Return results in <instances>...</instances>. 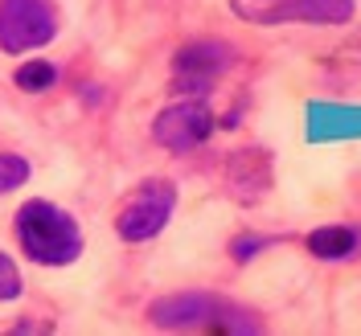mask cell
Masks as SVG:
<instances>
[{"instance_id":"cell-2","label":"cell","mask_w":361,"mask_h":336,"mask_svg":"<svg viewBox=\"0 0 361 336\" xmlns=\"http://www.w3.org/2000/svg\"><path fill=\"white\" fill-rule=\"evenodd\" d=\"M148 320L157 328H202V324H214V328H226V332H259V320H250V312L243 308H230L226 299H214V295H169V299H157L148 308Z\"/></svg>"},{"instance_id":"cell-12","label":"cell","mask_w":361,"mask_h":336,"mask_svg":"<svg viewBox=\"0 0 361 336\" xmlns=\"http://www.w3.org/2000/svg\"><path fill=\"white\" fill-rule=\"evenodd\" d=\"M271 238H234V247H230V254L238 259V263H247V259H255L259 254V247H267Z\"/></svg>"},{"instance_id":"cell-10","label":"cell","mask_w":361,"mask_h":336,"mask_svg":"<svg viewBox=\"0 0 361 336\" xmlns=\"http://www.w3.org/2000/svg\"><path fill=\"white\" fill-rule=\"evenodd\" d=\"M29 180V160L25 156H13V152H0V193L17 189Z\"/></svg>"},{"instance_id":"cell-3","label":"cell","mask_w":361,"mask_h":336,"mask_svg":"<svg viewBox=\"0 0 361 336\" xmlns=\"http://www.w3.org/2000/svg\"><path fill=\"white\" fill-rule=\"evenodd\" d=\"M230 8L250 25H345L353 0H230Z\"/></svg>"},{"instance_id":"cell-5","label":"cell","mask_w":361,"mask_h":336,"mask_svg":"<svg viewBox=\"0 0 361 336\" xmlns=\"http://www.w3.org/2000/svg\"><path fill=\"white\" fill-rule=\"evenodd\" d=\"M58 33V13L49 0H0V49L25 54L42 49Z\"/></svg>"},{"instance_id":"cell-7","label":"cell","mask_w":361,"mask_h":336,"mask_svg":"<svg viewBox=\"0 0 361 336\" xmlns=\"http://www.w3.org/2000/svg\"><path fill=\"white\" fill-rule=\"evenodd\" d=\"M226 66H230V45H222V42L185 45L173 58V90H180V94H205Z\"/></svg>"},{"instance_id":"cell-1","label":"cell","mask_w":361,"mask_h":336,"mask_svg":"<svg viewBox=\"0 0 361 336\" xmlns=\"http://www.w3.org/2000/svg\"><path fill=\"white\" fill-rule=\"evenodd\" d=\"M17 242L42 267H66L82 254V230L66 209L49 201H25L17 209Z\"/></svg>"},{"instance_id":"cell-4","label":"cell","mask_w":361,"mask_h":336,"mask_svg":"<svg viewBox=\"0 0 361 336\" xmlns=\"http://www.w3.org/2000/svg\"><path fill=\"white\" fill-rule=\"evenodd\" d=\"M173 205H177V189L169 185V180H144L140 189H132L123 205H119V213H115V230H119V238H128V242H148V238H157L160 230L169 225L173 218Z\"/></svg>"},{"instance_id":"cell-8","label":"cell","mask_w":361,"mask_h":336,"mask_svg":"<svg viewBox=\"0 0 361 336\" xmlns=\"http://www.w3.org/2000/svg\"><path fill=\"white\" fill-rule=\"evenodd\" d=\"M357 242H361V234L353 225H320V230L308 234V250L316 259H329V263L333 259H353Z\"/></svg>"},{"instance_id":"cell-11","label":"cell","mask_w":361,"mask_h":336,"mask_svg":"<svg viewBox=\"0 0 361 336\" xmlns=\"http://www.w3.org/2000/svg\"><path fill=\"white\" fill-rule=\"evenodd\" d=\"M21 270H17V263L0 250V299H17L21 295Z\"/></svg>"},{"instance_id":"cell-6","label":"cell","mask_w":361,"mask_h":336,"mask_svg":"<svg viewBox=\"0 0 361 336\" xmlns=\"http://www.w3.org/2000/svg\"><path fill=\"white\" fill-rule=\"evenodd\" d=\"M214 132V111L205 107L202 99H185V103H173L157 115L152 123V139L173 148V152H189V148H202Z\"/></svg>"},{"instance_id":"cell-9","label":"cell","mask_w":361,"mask_h":336,"mask_svg":"<svg viewBox=\"0 0 361 336\" xmlns=\"http://www.w3.org/2000/svg\"><path fill=\"white\" fill-rule=\"evenodd\" d=\"M54 82H58V70L49 66V62H25V66H17V87L29 90V94L49 90Z\"/></svg>"}]
</instances>
